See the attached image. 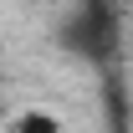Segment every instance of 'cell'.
<instances>
[{
  "instance_id": "1",
  "label": "cell",
  "mask_w": 133,
  "mask_h": 133,
  "mask_svg": "<svg viewBox=\"0 0 133 133\" xmlns=\"http://www.w3.org/2000/svg\"><path fill=\"white\" fill-rule=\"evenodd\" d=\"M62 46L72 56H82L92 66H108L118 56V41H123V16H118V5H102V0H87L77 10H66L62 21Z\"/></svg>"
},
{
  "instance_id": "2",
  "label": "cell",
  "mask_w": 133,
  "mask_h": 133,
  "mask_svg": "<svg viewBox=\"0 0 133 133\" xmlns=\"http://www.w3.org/2000/svg\"><path fill=\"white\" fill-rule=\"evenodd\" d=\"M10 133H62V118L51 108H26L10 118Z\"/></svg>"
}]
</instances>
